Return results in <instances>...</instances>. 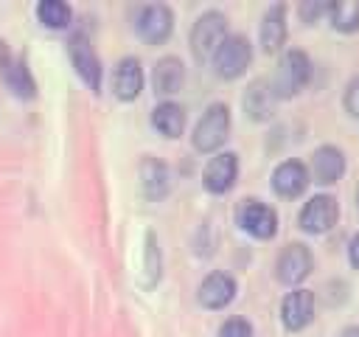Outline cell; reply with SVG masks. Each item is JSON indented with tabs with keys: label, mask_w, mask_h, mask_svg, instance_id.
<instances>
[{
	"label": "cell",
	"mask_w": 359,
	"mask_h": 337,
	"mask_svg": "<svg viewBox=\"0 0 359 337\" xmlns=\"http://www.w3.org/2000/svg\"><path fill=\"white\" fill-rule=\"evenodd\" d=\"M224 37H227V17L222 11H205L196 17L191 28V53L199 62H208Z\"/></svg>",
	"instance_id": "obj_4"
},
{
	"label": "cell",
	"mask_w": 359,
	"mask_h": 337,
	"mask_svg": "<svg viewBox=\"0 0 359 337\" xmlns=\"http://www.w3.org/2000/svg\"><path fill=\"white\" fill-rule=\"evenodd\" d=\"M219 337H252V326L244 317H227L219 326Z\"/></svg>",
	"instance_id": "obj_25"
},
{
	"label": "cell",
	"mask_w": 359,
	"mask_h": 337,
	"mask_svg": "<svg viewBox=\"0 0 359 337\" xmlns=\"http://www.w3.org/2000/svg\"><path fill=\"white\" fill-rule=\"evenodd\" d=\"M163 278V253L157 244V236L149 230L143 239V258H140V286L151 289Z\"/></svg>",
	"instance_id": "obj_22"
},
{
	"label": "cell",
	"mask_w": 359,
	"mask_h": 337,
	"mask_svg": "<svg viewBox=\"0 0 359 337\" xmlns=\"http://www.w3.org/2000/svg\"><path fill=\"white\" fill-rule=\"evenodd\" d=\"M311 267H314L311 250H309L306 244H300V242H292V244H286V247L280 250V256H278V261H275V275H278L280 284L297 286L300 281L309 278Z\"/></svg>",
	"instance_id": "obj_8"
},
{
	"label": "cell",
	"mask_w": 359,
	"mask_h": 337,
	"mask_svg": "<svg viewBox=\"0 0 359 337\" xmlns=\"http://www.w3.org/2000/svg\"><path fill=\"white\" fill-rule=\"evenodd\" d=\"M339 337H359V326H348V329H342Z\"/></svg>",
	"instance_id": "obj_29"
},
{
	"label": "cell",
	"mask_w": 359,
	"mask_h": 337,
	"mask_svg": "<svg viewBox=\"0 0 359 337\" xmlns=\"http://www.w3.org/2000/svg\"><path fill=\"white\" fill-rule=\"evenodd\" d=\"M275 101L278 98H275V93H272V87H269L266 79L250 81V87L241 95V107H244V112H247L250 121H269L275 115Z\"/></svg>",
	"instance_id": "obj_16"
},
{
	"label": "cell",
	"mask_w": 359,
	"mask_h": 337,
	"mask_svg": "<svg viewBox=\"0 0 359 337\" xmlns=\"http://www.w3.org/2000/svg\"><path fill=\"white\" fill-rule=\"evenodd\" d=\"M137 177H140V194L149 202H160L171 191V171H168V166L163 160L151 157V154L140 160Z\"/></svg>",
	"instance_id": "obj_13"
},
{
	"label": "cell",
	"mask_w": 359,
	"mask_h": 337,
	"mask_svg": "<svg viewBox=\"0 0 359 337\" xmlns=\"http://www.w3.org/2000/svg\"><path fill=\"white\" fill-rule=\"evenodd\" d=\"M328 20L337 31L351 34L359 28V0H339V3H328Z\"/></svg>",
	"instance_id": "obj_24"
},
{
	"label": "cell",
	"mask_w": 359,
	"mask_h": 337,
	"mask_svg": "<svg viewBox=\"0 0 359 337\" xmlns=\"http://www.w3.org/2000/svg\"><path fill=\"white\" fill-rule=\"evenodd\" d=\"M314 317V295L309 289H292L280 300V323L286 331H300Z\"/></svg>",
	"instance_id": "obj_12"
},
{
	"label": "cell",
	"mask_w": 359,
	"mask_h": 337,
	"mask_svg": "<svg viewBox=\"0 0 359 337\" xmlns=\"http://www.w3.org/2000/svg\"><path fill=\"white\" fill-rule=\"evenodd\" d=\"M348 258H351V264L359 270V233L351 239V244H348Z\"/></svg>",
	"instance_id": "obj_28"
},
{
	"label": "cell",
	"mask_w": 359,
	"mask_h": 337,
	"mask_svg": "<svg viewBox=\"0 0 359 337\" xmlns=\"http://www.w3.org/2000/svg\"><path fill=\"white\" fill-rule=\"evenodd\" d=\"M345 174V154L337 146H320L311 154V177L320 185H331Z\"/></svg>",
	"instance_id": "obj_19"
},
{
	"label": "cell",
	"mask_w": 359,
	"mask_h": 337,
	"mask_svg": "<svg viewBox=\"0 0 359 337\" xmlns=\"http://www.w3.org/2000/svg\"><path fill=\"white\" fill-rule=\"evenodd\" d=\"M250 59H252V45L244 34H227L222 39V45L213 51L210 56V65H213V73L219 79H238L247 67H250Z\"/></svg>",
	"instance_id": "obj_3"
},
{
	"label": "cell",
	"mask_w": 359,
	"mask_h": 337,
	"mask_svg": "<svg viewBox=\"0 0 359 337\" xmlns=\"http://www.w3.org/2000/svg\"><path fill=\"white\" fill-rule=\"evenodd\" d=\"M297 14H300V20L303 22H317L323 14H328V3H320V0H306V3H300L297 6Z\"/></svg>",
	"instance_id": "obj_27"
},
{
	"label": "cell",
	"mask_w": 359,
	"mask_h": 337,
	"mask_svg": "<svg viewBox=\"0 0 359 337\" xmlns=\"http://www.w3.org/2000/svg\"><path fill=\"white\" fill-rule=\"evenodd\" d=\"M227 135H230V110H227V104L216 101V104H210V107L202 112V118L196 121L191 140H194V149H196V152L208 154V152L222 149L224 140H227Z\"/></svg>",
	"instance_id": "obj_2"
},
{
	"label": "cell",
	"mask_w": 359,
	"mask_h": 337,
	"mask_svg": "<svg viewBox=\"0 0 359 337\" xmlns=\"http://www.w3.org/2000/svg\"><path fill=\"white\" fill-rule=\"evenodd\" d=\"M0 76H3L6 87L11 90V95H17L22 101L36 95V81H34L25 59L22 56H11L8 51H3V45H0Z\"/></svg>",
	"instance_id": "obj_11"
},
{
	"label": "cell",
	"mask_w": 359,
	"mask_h": 337,
	"mask_svg": "<svg viewBox=\"0 0 359 337\" xmlns=\"http://www.w3.org/2000/svg\"><path fill=\"white\" fill-rule=\"evenodd\" d=\"M258 39H261L264 53H278L283 48V42H286V6L283 3H275L264 11Z\"/></svg>",
	"instance_id": "obj_17"
},
{
	"label": "cell",
	"mask_w": 359,
	"mask_h": 337,
	"mask_svg": "<svg viewBox=\"0 0 359 337\" xmlns=\"http://www.w3.org/2000/svg\"><path fill=\"white\" fill-rule=\"evenodd\" d=\"M196 298L205 309H224L233 298H236V281L227 272H210L202 278Z\"/></svg>",
	"instance_id": "obj_15"
},
{
	"label": "cell",
	"mask_w": 359,
	"mask_h": 337,
	"mask_svg": "<svg viewBox=\"0 0 359 337\" xmlns=\"http://www.w3.org/2000/svg\"><path fill=\"white\" fill-rule=\"evenodd\" d=\"M306 185H309V168L300 160H283L272 171V188H275V194H280L286 199L300 197L306 191Z\"/></svg>",
	"instance_id": "obj_18"
},
{
	"label": "cell",
	"mask_w": 359,
	"mask_h": 337,
	"mask_svg": "<svg viewBox=\"0 0 359 337\" xmlns=\"http://www.w3.org/2000/svg\"><path fill=\"white\" fill-rule=\"evenodd\" d=\"M337 216H339V205L331 194H314L303 208H300V216H297V225L306 230V233H328L334 225H337Z\"/></svg>",
	"instance_id": "obj_6"
},
{
	"label": "cell",
	"mask_w": 359,
	"mask_h": 337,
	"mask_svg": "<svg viewBox=\"0 0 359 337\" xmlns=\"http://www.w3.org/2000/svg\"><path fill=\"white\" fill-rule=\"evenodd\" d=\"M151 126L163 138H180L185 129V110L177 101H163L151 110Z\"/></svg>",
	"instance_id": "obj_21"
},
{
	"label": "cell",
	"mask_w": 359,
	"mask_h": 337,
	"mask_svg": "<svg viewBox=\"0 0 359 337\" xmlns=\"http://www.w3.org/2000/svg\"><path fill=\"white\" fill-rule=\"evenodd\" d=\"M67 53H70V62H73L76 73L81 76V81H84L93 93H98V90H101V59H98V53L93 51L90 39H87L84 34H73V37L67 39Z\"/></svg>",
	"instance_id": "obj_9"
},
{
	"label": "cell",
	"mask_w": 359,
	"mask_h": 337,
	"mask_svg": "<svg viewBox=\"0 0 359 337\" xmlns=\"http://www.w3.org/2000/svg\"><path fill=\"white\" fill-rule=\"evenodd\" d=\"M143 90V67H140V59L135 56H123L115 70H112V93L115 98L121 101H135Z\"/></svg>",
	"instance_id": "obj_14"
},
{
	"label": "cell",
	"mask_w": 359,
	"mask_h": 337,
	"mask_svg": "<svg viewBox=\"0 0 359 337\" xmlns=\"http://www.w3.org/2000/svg\"><path fill=\"white\" fill-rule=\"evenodd\" d=\"M236 177H238V154L236 152H219L205 163L202 185L210 194H224L236 185Z\"/></svg>",
	"instance_id": "obj_10"
},
{
	"label": "cell",
	"mask_w": 359,
	"mask_h": 337,
	"mask_svg": "<svg viewBox=\"0 0 359 337\" xmlns=\"http://www.w3.org/2000/svg\"><path fill=\"white\" fill-rule=\"evenodd\" d=\"M342 104H345V112H348L353 121H359V76H353V79L348 81L345 95H342Z\"/></svg>",
	"instance_id": "obj_26"
},
{
	"label": "cell",
	"mask_w": 359,
	"mask_h": 337,
	"mask_svg": "<svg viewBox=\"0 0 359 337\" xmlns=\"http://www.w3.org/2000/svg\"><path fill=\"white\" fill-rule=\"evenodd\" d=\"M182 81H185V65L177 56L157 59V65L151 70V84H154V93L157 95H174V93H180Z\"/></svg>",
	"instance_id": "obj_20"
},
{
	"label": "cell",
	"mask_w": 359,
	"mask_h": 337,
	"mask_svg": "<svg viewBox=\"0 0 359 337\" xmlns=\"http://www.w3.org/2000/svg\"><path fill=\"white\" fill-rule=\"evenodd\" d=\"M36 20H39L42 25L53 28V31H62V28L70 25L73 11H70V6H67L65 0H42V3L36 6Z\"/></svg>",
	"instance_id": "obj_23"
},
{
	"label": "cell",
	"mask_w": 359,
	"mask_h": 337,
	"mask_svg": "<svg viewBox=\"0 0 359 337\" xmlns=\"http://www.w3.org/2000/svg\"><path fill=\"white\" fill-rule=\"evenodd\" d=\"M356 205H359V194H356Z\"/></svg>",
	"instance_id": "obj_30"
},
{
	"label": "cell",
	"mask_w": 359,
	"mask_h": 337,
	"mask_svg": "<svg viewBox=\"0 0 359 337\" xmlns=\"http://www.w3.org/2000/svg\"><path fill=\"white\" fill-rule=\"evenodd\" d=\"M236 219H238L241 230L255 239H272L278 233V213H275V208H269L261 199H244L236 211Z\"/></svg>",
	"instance_id": "obj_7"
},
{
	"label": "cell",
	"mask_w": 359,
	"mask_h": 337,
	"mask_svg": "<svg viewBox=\"0 0 359 337\" xmlns=\"http://www.w3.org/2000/svg\"><path fill=\"white\" fill-rule=\"evenodd\" d=\"M135 31L143 42L149 45H160L171 37L174 31V14L165 3H151V6H143L137 20H135Z\"/></svg>",
	"instance_id": "obj_5"
},
{
	"label": "cell",
	"mask_w": 359,
	"mask_h": 337,
	"mask_svg": "<svg viewBox=\"0 0 359 337\" xmlns=\"http://www.w3.org/2000/svg\"><path fill=\"white\" fill-rule=\"evenodd\" d=\"M309 79H311V59L303 51L292 48L278 59L269 87H272L275 98H292L309 84Z\"/></svg>",
	"instance_id": "obj_1"
}]
</instances>
